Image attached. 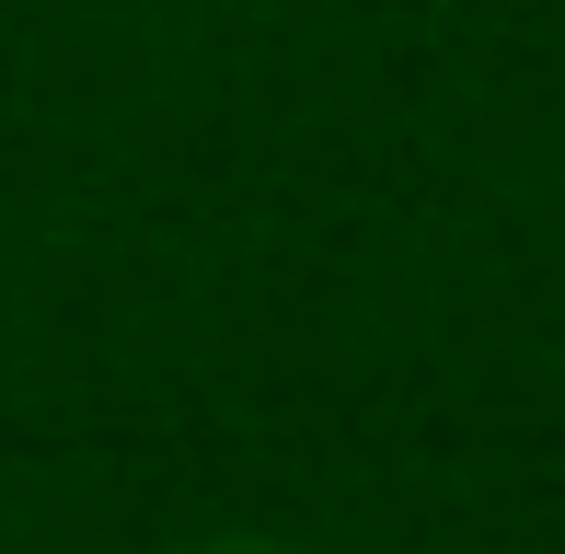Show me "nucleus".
Instances as JSON below:
<instances>
[{
  "mask_svg": "<svg viewBox=\"0 0 565 554\" xmlns=\"http://www.w3.org/2000/svg\"><path fill=\"white\" fill-rule=\"evenodd\" d=\"M220 554H266V543H220Z\"/></svg>",
  "mask_w": 565,
  "mask_h": 554,
  "instance_id": "obj_1",
  "label": "nucleus"
}]
</instances>
